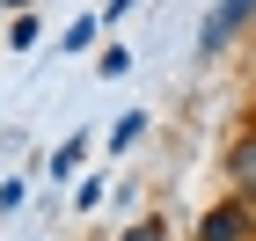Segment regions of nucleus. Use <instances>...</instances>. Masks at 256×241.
Instances as JSON below:
<instances>
[{
	"instance_id": "2",
	"label": "nucleus",
	"mask_w": 256,
	"mask_h": 241,
	"mask_svg": "<svg viewBox=\"0 0 256 241\" xmlns=\"http://www.w3.org/2000/svg\"><path fill=\"white\" fill-rule=\"evenodd\" d=\"M242 234H249V212L242 205H212L205 227H198V241H242Z\"/></svg>"
},
{
	"instance_id": "5",
	"label": "nucleus",
	"mask_w": 256,
	"mask_h": 241,
	"mask_svg": "<svg viewBox=\"0 0 256 241\" xmlns=\"http://www.w3.org/2000/svg\"><path fill=\"white\" fill-rule=\"evenodd\" d=\"M124 241H168V234H161V220H146V227H132Z\"/></svg>"
},
{
	"instance_id": "4",
	"label": "nucleus",
	"mask_w": 256,
	"mask_h": 241,
	"mask_svg": "<svg viewBox=\"0 0 256 241\" xmlns=\"http://www.w3.org/2000/svg\"><path fill=\"white\" fill-rule=\"evenodd\" d=\"M80 154H88V139H66V146H59V161H44V168H52V176H66V168H74Z\"/></svg>"
},
{
	"instance_id": "3",
	"label": "nucleus",
	"mask_w": 256,
	"mask_h": 241,
	"mask_svg": "<svg viewBox=\"0 0 256 241\" xmlns=\"http://www.w3.org/2000/svg\"><path fill=\"white\" fill-rule=\"evenodd\" d=\"M234 183H242V190H256V139L234 154Z\"/></svg>"
},
{
	"instance_id": "1",
	"label": "nucleus",
	"mask_w": 256,
	"mask_h": 241,
	"mask_svg": "<svg viewBox=\"0 0 256 241\" xmlns=\"http://www.w3.org/2000/svg\"><path fill=\"white\" fill-rule=\"evenodd\" d=\"M249 15H256V0H220L212 15H205V29H198V51H205V59H220V51H227V37H234Z\"/></svg>"
}]
</instances>
